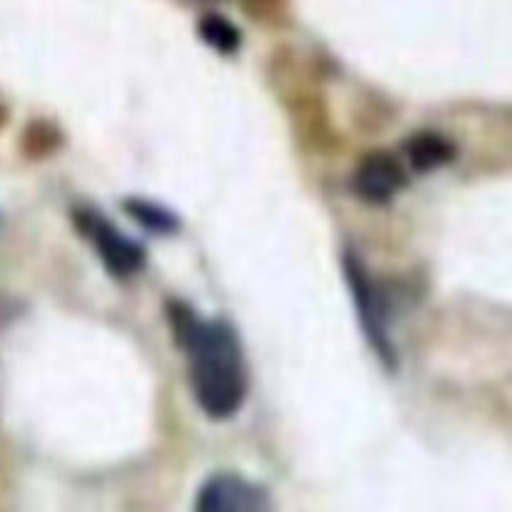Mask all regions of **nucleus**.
<instances>
[{
	"instance_id": "nucleus-1",
	"label": "nucleus",
	"mask_w": 512,
	"mask_h": 512,
	"mask_svg": "<svg viewBox=\"0 0 512 512\" xmlns=\"http://www.w3.org/2000/svg\"><path fill=\"white\" fill-rule=\"evenodd\" d=\"M175 340L190 360V385L200 410L213 420H228L243 408L248 373L240 340L225 320L195 318L185 305H170Z\"/></svg>"
},
{
	"instance_id": "nucleus-2",
	"label": "nucleus",
	"mask_w": 512,
	"mask_h": 512,
	"mask_svg": "<svg viewBox=\"0 0 512 512\" xmlns=\"http://www.w3.org/2000/svg\"><path fill=\"white\" fill-rule=\"evenodd\" d=\"M80 233L95 245L105 270L115 278H130L145 265V248L135 240L125 238L115 225H110L98 210H78L75 213Z\"/></svg>"
},
{
	"instance_id": "nucleus-3",
	"label": "nucleus",
	"mask_w": 512,
	"mask_h": 512,
	"mask_svg": "<svg viewBox=\"0 0 512 512\" xmlns=\"http://www.w3.org/2000/svg\"><path fill=\"white\" fill-rule=\"evenodd\" d=\"M345 278H348L350 290H353L355 305H358V318L363 323L370 345L378 350L380 360L388 368H395V348L390 345L388 333H385L383 303H380V295L375 290L373 280H370L368 270H365V265L353 253L345 255Z\"/></svg>"
},
{
	"instance_id": "nucleus-4",
	"label": "nucleus",
	"mask_w": 512,
	"mask_h": 512,
	"mask_svg": "<svg viewBox=\"0 0 512 512\" xmlns=\"http://www.w3.org/2000/svg\"><path fill=\"white\" fill-rule=\"evenodd\" d=\"M195 510L200 512H265L270 498L263 488L238 478V475H213L200 488Z\"/></svg>"
},
{
	"instance_id": "nucleus-5",
	"label": "nucleus",
	"mask_w": 512,
	"mask_h": 512,
	"mask_svg": "<svg viewBox=\"0 0 512 512\" xmlns=\"http://www.w3.org/2000/svg\"><path fill=\"white\" fill-rule=\"evenodd\" d=\"M408 178H405L403 168L398 160L388 153H370L368 158L360 163L358 173H355V193L363 198L365 203L385 205L405 188Z\"/></svg>"
},
{
	"instance_id": "nucleus-6",
	"label": "nucleus",
	"mask_w": 512,
	"mask_h": 512,
	"mask_svg": "<svg viewBox=\"0 0 512 512\" xmlns=\"http://www.w3.org/2000/svg\"><path fill=\"white\" fill-rule=\"evenodd\" d=\"M405 155L420 173L443 168L455 158V145L438 133H418L405 140Z\"/></svg>"
},
{
	"instance_id": "nucleus-7",
	"label": "nucleus",
	"mask_w": 512,
	"mask_h": 512,
	"mask_svg": "<svg viewBox=\"0 0 512 512\" xmlns=\"http://www.w3.org/2000/svg\"><path fill=\"white\" fill-rule=\"evenodd\" d=\"M198 30H200V38H203L210 48L218 50V53L223 55L238 53L240 33L230 20L223 18V15L218 13L203 15V18H200Z\"/></svg>"
},
{
	"instance_id": "nucleus-8",
	"label": "nucleus",
	"mask_w": 512,
	"mask_h": 512,
	"mask_svg": "<svg viewBox=\"0 0 512 512\" xmlns=\"http://www.w3.org/2000/svg\"><path fill=\"white\" fill-rule=\"evenodd\" d=\"M125 210H128L130 218L138 220L143 228L153 230V233H175L180 228L178 218H175L170 210L160 208V205L148 203V200H140V198H128L125 200Z\"/></svg>"
}]
</instances>
